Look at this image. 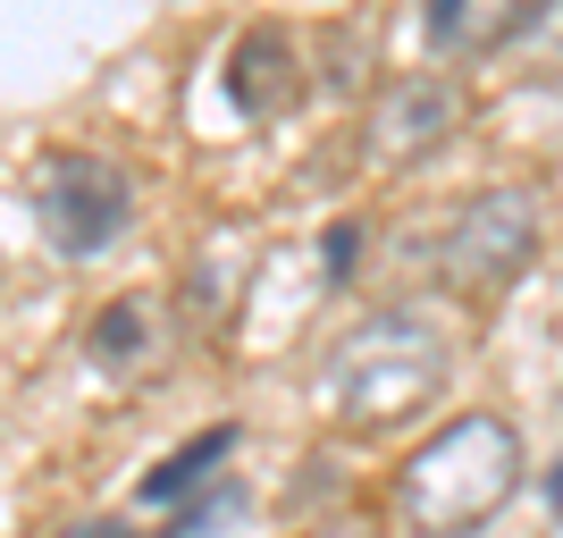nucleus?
I'll use <instances>...</instances> for the list:
<instances>
[{"mask_svg":"<svg viewBox=\"0 0 563 538\" xmlns=\"http://www.w3.org/2000/svg\"><path fill=\"white\" fill-rule=\"evenodd\" d=\"M521 488V438L505 413H454L396 463V521L412 538L488 530Z\"/></svg>","mask_w":563,"mask_h":538,"instance_id":"nucleus-1","label":"nucleus"},{"mask_svg":"<svg viewBox=\"0 0 563 538\" xmlns=\"http://www.w3.org/2000/svg\"><path fill=\"white\" fill-rule=\"evenodd\" d=\"M547 496H555V505H563V463H555V471H547Z\"/></svg>","mask_w":563,"mask_h":538,"instance_id":"nucleus-14","label":"nucleus"},{"mask_svg":"<svg viewBox=\"0 0 563 538\" xmlns=\"http://www.w3.org/2000/svg\"><path fill=\"white\" fill-rule=\"evenodd\" d=\"M235 438H244L235 421H211L202 438H186L177 454H161V463L143 471V505H194V496L219 480V463L235 454Z\"/></svg>","mask_w":563,"mask_h":538,"instance_id":"nucleus-9","label":"nucleus"},{"mask_svg":"<svg viewBox=\"0 0 563 538\" xmlns=\"http://www.w3.org/2000/svg\"><path fill=\"white\" fill-rule=\"evenodd\" d=\"M463 85L438 68H396V76H378L371 101H362V143H371V161H429L438 143L463 127Z\"/></svg>","mask_w":563,"mask_h":538,"instance_id":"nucleus-5","label":"nucleus"},{"mask_svg":"<svg viewBox=\"0 0 563 538\" xmlns=\"http://www.w3.org/2000/svg\"><path fill=\"white\" fill-rule=\"evenodd\" d=\"M303 538H387V521H371V514H336V521H320V530H303Z\"/></svg>","mask_w":563,"mask_h":538,"instance_id":"nucleus-11","label":"nucleus"},{"mask_svg":"<svg viewBox=\"0 0 563 538\" xmlns=\"http://www.w3.org/2000/svg\"><path fill=\"white\" fill-rule=\"evenodd\" d=\"M353 244H362V228H336L329 244H320V261H329V286H336V278L353 270Z\"/></svg>","mask_w":563,"mask_h":538,"instance_id":"nucleus-12","label":"nucleus"},{"mask_svg":"<svg viewBox=\"0 0 563 538\" xmlns=\"http://www.w3.org/2000/svg\"><path fill=\"white\" fill-rule=\"evenodd\" d=\"M235 514H244V488H235L228 471H219V480H211V488H202V496H194V505H186V514H177V521H168L161 538H211L219 521H235Z\"/></svg>","mask_w":563,"mask_h":538,"instance_id":"nucleus-10","label":"nucleus"},{"mask_svg":"<svg viewBox=\"0 0 563 538\" xmlns=\"http://www.w3.org/2000/svg\"><path fill=\"white\" fill-rule=\"evenodd\" d=\"M539 261V194L530 186H479L438 228V278L454 295H505Z\"/></svg>","mask_w":563,"mask_h":538,"instance_id":"nucleus-3","label":"nucleus"},{"mask_svg":"<svg viewBox=\"0 0 563 538\" xmlns=\"http://www.w3.org/2000/svg\"><path fill=\"white\" fill-rule=\"evenodd\" d=\"M446 362H454L446 328L429 320V311H412V304H387V311H362L329 345L320 387H329L345 429H396V421H412L421 404H438Z\"/></svg>","mask_w":563,"mask_h":538,"instance_id":"nucleus-2","label":"nucleus"},{"mask_svg":"<svg viewBox=\"0 0 563 538\" xmlns=\"http://www.w3.org/2000/svg\"><path fill=\"white\" fill-rule=\"evenodd\" d=\"M85 353H93V371H110V378H143L161 362V304H152V295H110V304L85 320Z\"/></svg>","mask_w":563,"mask_h":538,"instance_id":"nucleus-8","label":"nucleus"},{"mask_svg":"<svg viewBox=\"0 0 563 538\" xmlns=\"http://www.w3.org/2000/svg\"><path fill=\"white\" fill-rule=\"evenodd\" d=\"M59 538H135V521H118V514H93V521H68Z\"/></svg>","mask_w":563,"mask_h":538,"instance_id":"nucleus-13","label":"nucleus"},{"mask_svg":"<svg viewBox=\"0 0 563 538\" xmlns=\"http://www.w3.org/2000/svg\"><path fill=\"white\" fill-rule=\"evenodd\" d=\"M34 228L59 261H93L135 228V177L110 152H59L34 177Z\"/></svg>","mask_w":563,"mask_h":538,"instance_id":"nucleus-4","label":"nucleus"},{"mask_svg":"<svg viewBox=\"0 0 563 538\" xmlns=\"http://www.w3.org/2000/svg\"><path fill=\"white\" fill-rule=\"evenodd\" d=\"M530 25H539L530 0H429L421 9L429 51H446V59H488V51L521 43Z\"/></svg>","mask_w":563,"mask_h":538,"instance_id":"nucleus-7","label":"nucleus"},{"mask_svg":"<svg viewBox=\"0 0 563 538\" xmlns=\"http://www.w3.org/2000/svg\"><path fill=\"white\" fill-rule=\"evenodd\" d=\"M228 101L244 118H286L303 101V59H295V34H286V25H244V34H235Z\"/></svg>","mask_w":563,"mask_h":538,"instance_id":"nucleus-6","label":"nucleus"}]
</instances>
